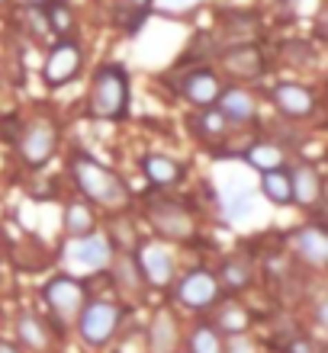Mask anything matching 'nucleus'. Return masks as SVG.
Masks as SVG:
<instances>
[{"label": "nucleus", "instance_id": "1", "mask_svg": "<svg viewBox=\"0 0 328 353\" xmlns=\"http://www.w3.org/2000/svg\"><path fill=\"white\" fill-rule=\"evenodd\" d=\"M71 176L90 203L104 205L110 212L126 209V203H129V186L122 183V176L113 174L106 164L94 161L90 154H71Z\"/></svg>", "mask_w": 328, "mask_h": 353}, {"label": "nucleus", "instance_id": "2", "mask_svg": "<svg viewBox=\"0 0 328 353\" xmlns=\"http://www.w3.org/2000/svg\"><path fill=\"white\" fill-rule=\"evenodd\" d=\"M129 112V71L122 65H104L90 87V116L94 119H122Z\"/></svg>", "mask_w": 328, "mask_h": 353}, {"label": "nucleus", "instance_id": "3", "mask_svg": "<svg viewBox=\"0 0 328 353\" xmlns=\"http://www.w3.org/2000/svg\"><path fill=\"white\" fill-rule=\"evenodd\" d=\"M17 151H19V161H23L26 168H32V170L46 168L58 151V125L48 119V116L32 119L26 129H23V135H19Z\"/></svg>", "mask_w": 328, "mask_h": 353}, {"label": "nucleus", "instance_id": "4", "mask_svg": "<svg viewBox=\"0 0 328 353\" xmlns=\"http://www.w3.org/2000/svg\"><path fill=\"white\" fill-rule=\"evenodd\" d=\"M148 219L151 228L168 238V241H190L197 234V219L184 203H174V199H155L148 203Z\"/></svg>", "mask_w": 328, "mask_h": 353}, {"label": "nucleus", "instance_id": "5", "mask_svg": "<svg viewBox=\"0 0 328 353\" xmlns=\"http://www.w3.org/2000/svg\"><path fill=\"white\" fill-rule=\"evenodd\" d=\"M119 321H122V312L113 305V302H104V299H97V302L84 305V308H81V315H77L81 337H84L90 347L110 344V337L116 334Z\"/></svg>", "mask_w": 328, "mask_h": 353}, {"label": "nucleus", "instance_id": "6", "mask_svg": "<svg viewBox=\"0 0 328 353\" xmlns=\"http://www.w3.org/2000/svg\"><path fill=\"white\" fill-rule=\"evenodd\" d=\"M42 299H46V305L55 312L58 318H65V321H71V318L81 315V308L87 305V292H84V283L75 276H68V273H61V276H52L42 286Z\"/></svg>", "mask_w": 328, "mask_h": 353}, {"label": "nucleus", "instance_id": "7", "mask_svg": "<svg viewBox=\"0 0 328 353\" xmlns=\"http://www.w3.org/2000/svg\"><path fill=\"white\" fill-rule=\"evenodd\" d=\"M132 261H135V270H139L142 283H148V286H155V289L171 286V279H174V257H171V251L164 244L142 241Z\"/></svg>", "mask_w": 328, "mask_h": 353}, {"label": "nucleus", "instance_id": "8", "mask_svg": "<svg viewBox=\"0 0 328 353\" xmlns=\"http://www.w3.org/2000/svg\"><path fill=\"white\" fill-rule=\"evenodd\" d=\"M81 68H84V52L77 42L71 39H61L52 52H48L46 65H42V81L48 87H65L68 81H75L81 74Z\"/></svg>", "mask_w": 328, "mask_h": 353}, {"label": "nucleus", "instance_id": "9", "mask_svg": "<svg viewBox=\"0 0 328 353\" xmlns=\"http://www.w3.org/2000/svg\"><path fill=\"white\" fill-rule=\"evenodd\" d=\"M225 74L238 77V81H258V77L267 71V61H264V52L251 42H238V46H229L219 55Z\"/></svg>", "mask_w": 328, "mask_h": 353}, {"label": "nucleus", "instance_id": "10", "mask_svg": "<svg viewBox=\"0 0 328 353\" xmlns=\"http://www.w3.org/2000/svg\"><path fill=\"white\" fill-rule=\"evenodd\" d=\"M271 100L277 106V112H283L287 119H309L316 112V93L312 87H302V84H277L271 90Z\"/></svg>", "mask_w": 328, "mask_h": 353}, {"label": "nucleus", "instance_id": "11", "mask_svg": "<svg viewBox=\"0 0 328 353\" xmlns=\"http://www.w3.org/2000/svg\"><path fill=\"white\" fill-rule=\"evenodd\" d=\"M177 299L190 308L213 305V302L219 299L216 273H209V270H193V273H187V276L177 283Z\"/></svg>", "mask_w": 328, "mask_h": 353}, {"label": "nucleus", "instance_id": "12", "mask_svg": "<svg viewBox=\"0 0 328 353\" xmlns=\"http://www.w3.org/2000/svg\"><path fill=\"white\" fill-rule=\"evenodd\" d=\"M213 106H216V112L225 119V125H244L258 112V103H254V97L244 87H222Z\"/></svg>", "mask_w": 328, "mask_h": 353}, {"label": "nucleus", "instance_id": "13", "mask_svg": "<svg viewBox=\"0 0 328 353\" xmlns=\"http://www.w3.org/2000/svg\"><path fill=\"white\" fill-rule=\"evenodd\" d=\"M75 261L77 267H84V270H110L113 263V244L106 234L100 232H90L84 234V238H77L75 241Z\"/></svg>", "mask_w": 328, "mask_h": 353}, {"label": "nucleus", "instance_id": "14", "mask_svg": "<svg viewBox=\"0 0 328 353\" xmlns=\"http://www.w3.org/2000/svg\"><path fill=\"white\" fill-rule=\"evenodd\" d=\"M219 90H222V84H219V77L213 74L209 68H197V71L184 74V81H180V93H184L193 106H200V110L213 106Z\"/></svg>", "mask_w": 328, "mask_h": 353}, {"label": "nucleus", "instance_id": "15", "mask_svg": "<svg viewBox=\"0 0 328 353\" xmlns=\"http://www.w3.org/2000/svg\"><path fill=\"white\" fill-rule=\"evenodd\" d=\"M293 248L309 267H325L328 261V234L319 225H306L300 232H293Z\"/></svg>", "mask_w": 328, "mask_h": 353}, {"label": "nucleus", "instance_id": "16", "mask_svg": "<svg viewBox=\"0 0 328 353\" xmlns=\"http://www.w3.org/2000/svg\"><path fill=\"white\" fill-rule=\"evenodd\" d=\"M290 183H293V203L316 205L322 199V176L312 164H300L290 174Z\"/></svg>", "mask_w": 328, "mask_h": 353}, {"label": "nucleus", "instance_id": "17", "mask_svg": "<svg viewBox=\"0 0 328 353\" xmlns=\"http://www.w3.org/2000/svg\"><path fill=\"white\" fill-rule=\"evenodd\" d=\"M142 170H145V176L155 186H174L184 176V164L168 158V154H145L142 158Z\"/></svg>", "mask_w": 328, "mask_h": 353}, {"label": "nucleus", "instance_id": "18", "mask_svg": "<svg viewBox=\"0 0 328 353\" xmlns=\"http://www.w3.org/2000/svg\"><path fill=\"white\" fill-rule=\"evenodd\" d=\"M177 347V321L171 312H158L155 321H151L148 331V350L151 353H174Z\"/></svg>", "mask_w": 328, "mask_h": 353}, {"label": "nucleus", "instance_id": "19", "mask_svg": "<svg viewBox=\"0 0 328 353\" xmlns=\"http://www.w3.org/2000/svg\"><path fill=\"white\" fill-rule=\"evenodd\" d=\"M261 193L277 205H290L293 203V183H290V170H264L261 176Z\"/></svg>", "mask_w": 328, "mask_h": 353}, {"label": "nucleus", "instance_id": "20", "mask_svg": "<svg viewBox=\"0 0 328 353\" xmlns=\"http://www.w3.org/2000/svg\"><path fill=\"white\" fill-rule=\"evenodd\" d=\"M94 228H97V219H94V212H90V205L87 203H68L65 205V232H68L71 241L90 234Z\"/></svg>", "mask_w": 328, "mask_h": 353}, {"label": "nucleus", "instance_id": "21", "mask_svg": "<svg viewBox=\"0 0 328 353\" xmlns=\"http://www.w3.org/2000/svg\"><path fill=\"white\" fill-rule=\"evenodd\" d=\"M219 289H229V292H238L251 283V263L244 257H229V261L219 267V276H216Z\"/></svg>", "mask_w": 328, "mask_h": 353}, {"label": "nucleus", "instance_id": "22", "mask_svg": "<svg viewBox=\"0 0 328 353\" xmlns=\"http://www.w3.org/2000/svg\"><path fill=\"white\" fill-rule=\"evenodd\" d=\"M283 158H287V151L280 148V145H271V141H258V145H251V148L244 151V161L251 164L254 170H277L283 168Z\"/></svg>", "mask_w": 328, "mask_h": 353}, {"label": "nucleus", "instance_id": "23", "mask_svg": "<svg viewBox=\"0 0 328 353\" xmlns=\"http://www.w3.org/2000/svg\"><path fill=\"white\" fill-rule=\"evenodd\" d=\"M148 10H151V0H116V23L122 29L135 32L142 26V19L148 17Z\"/></svg>", "mask_w": 328, "mask_h": 353}, {"label": "nucleus", "instance_id": "24", "mask_svg": "<svg viewBox=\"0 0 328 353\" xmlns=\"http://www.w3.org/2000/svg\"><path fill=\"white\" fill-rule=\"evenodd\" d=\"M17 334H19V341H23L26 347H32V350H46L48 347V331L36 315H19Z\"/></svg>", "mask_w": 328, "mask_h": 353}, {"label": "nucleus", "instance_id": "25", "mask_svg": "<svg viewBox=\"0 0 328 353\" xmlns=\"http://www.w3.org/2000/svg\"><path fill=\"white\" fill-rule=\"evenodd\" d=\"M42 13H46L48 32H58V36H65L68 29H71V10H68L61 0H48V3H42Z\"/></svg>", "mask_w": 328, "mask_h": 353}, {"label": "nucleus", "instance_id": "26", "mask_svg": "<svg viewBox=\"0 0 328 353\" xmlns=\"http://www.w3.org/2000/svg\"><path fill=\"white\" fill-rule=\"evenodd\" d=\"M248 312H244L238 302H225L222 308H219V327H225V334H238V331H244L248 327Z\"/></svg>", "mask_w": 328, "mask_h": 353}, {"label": "nucleus", "instance_id": "27", "mask_svg": "<svg viewBox=\"0 0 328 353\" xmlns=\"http://www.w3.org/2000/svg\"><path fill=\"white\" fill-rule=\"evenodd\" d=\"M190 350L193 353H222V341H219V334L213 327L203 325L193 331V337H190Z\"/></svg>", "mask_w": 328, "mask_h": 353}, {"label": "nucleus", "instance_id": "28", "mask_svg": "<svg viewBox=\"0 0 328 353\" xmlns=\"http://www.w3.org/2000/svg\"><path fill=\"white\" fill-rule=\"evenodd\" d=\"M222 132H225V119L216 112V106H206L197 119V135H203V139H216V135H222Z\"/></svg>", "mask_w": 328, "mask_h": 353}, {"label": "nucleus", "instance_id": "29", "mask_svg": "<svg viewBox=\"0 0 328 353\" xmlns=\"http://www.w3.org/2000/svg\"><path fill=\"white\" fill-rule=\"evenodd\" d=\"M116 279L126 283V289H132V292L142 286V276H139V270H135V261H132V257H122V261L116 263Z\"/></svg>", "mask_w": 328, "mask_h": 353}, {"label": "nucleus", "instance_id": "30", "mask_svg": "<svg viewBox=\"0 0 328 353\" xmlns=\"http://www.w3.org/2000/svg\"><path fill=\"white\" fill-rule=\"evenodd\" d=\"M222 353H254V344L251 337L244 334V331H238V334H229L222 344Z\"/></svg>", "mask_w": 328, "mask_h": 353}, {"label": "nucleus", "instance_id": "31", "mask_svg": "<svg viewBox=\"0 0 328 353\" xmlns=\"http://www.w3.org/2000/svg\"><path fill=\"white\" fill-rule=\"evenodd\" d=\"M158 3L164 10H177V13H180V10H190L193 3H197V0H158Z\"/></svg>", "mask_w": 328, "mask_h": 353}, {"label": "nucleus", "instance_id": "32", "mask_svg": "<svg viewBox=\"0 0 328 353\" xmlns=\"http://www.w3.org/2000/svg\"><path fill=\"white\" fill-rule=\"evenodd\" d=\"M290 353H312V344H309V341H293Z\"/></svg>", "mask_w": 328, "mask_h": 353}, {"label": "nucleus", "instance_id": "33", "mask_svg": "<svg viewBox=\"0 0 328 353\" xmlns=\"http://www.w3.org/2000/svg\"><path fill=\"white\" fill-rule=\"evenodd\" d=\"M0 353H17V347L7 344V341H0Z\"/></svg>", "mask_w": 328, "mask_h": 353}, {"label": "nucleus", "instance_id": "34", "mask_svg": "<svg viewBox=\"0 0 328 353\" xmlns=\"http://www.w3.org/2000/svg\"><path fill=\"white\" fill-rule=\"evenodd\" d=\"M7 3H10V0H0V7H7Z\"/></svg>", "mask_w": 328, "mask_h": 353}, {"label": "nucleus", "instance_id": "35", "mask_svg": "<svg viewBox=\"0 0 328 353\" xmlns=\"http://www.w3.org/2000/svg\"><path fill=\"white\" fill-rule=\"evenodd\" d=\"M0 257H3V248H0Z\"/></svg>", "mask_w": 328, "mask_h": 353}, {"label": "nucleus", "instance_id": "36", "mask_svg": "<svg viewBox=\"0 0 328 353\" xmlns=\"http://www.w3.org/2000/svg\"><path fill=\"white\" fill-rule=\"evenodd\" d=\"M32 3H39V0H32Z\"/></svg>", "mask_w": 328, "mask_h": 353}]
</instances>
